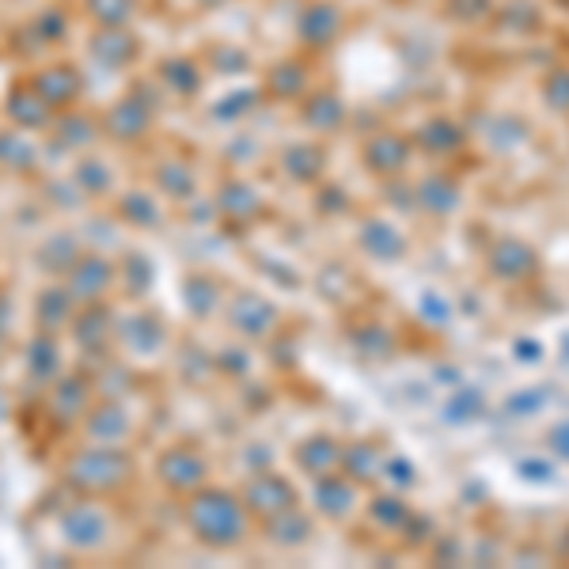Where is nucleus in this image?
I'll use <instances>...</instances> for the list:
<instances>
[{"instance_id": "nucleus-18", "label": "nucleus", "mask_w": 569, "mask_h": 569, "mask_svg": "<svg viewBox=\"0 0 569 569\" xmlns=\"http://www.w3.org/2000/svg\"><path fill=\"white\" fill-rule=\"evenodd\" d=\"M159 72H164L167 87H175L179 95H194L198 87H202V72H198L194 61H187V58H167Z\"/></svg>"}, {"instance_id": "nucleus-22", "label": "nucleus", "mask_w": 569, "mask_h": 569, "mask_svg": "<svg viewBox=\"0 0 569 569\" xmlns=\"http://www.w3.org/2000/svg\"><path fill=\"white\" fill-rule=\"evenodd\" d=\"M99 319H103V311H99V308L84 311V316L76 319V342H80V346L95 349V346H99V342H103V334H107V327H103Z\"/></svg>"}, {"instance_id": "nucleus-11", "label": "nucleus", "mask_w": 569, "mask_h": 569, "mask_svg": "<svg viewBox=\"0 0 569 569\" xmlns=\"http://www.w3.org/2000/svg\"><path fill=\"white\" fill-rule=\"evenodd\" d=\"M54 414H58L61 422H76L84 418L87 411V383L84 380H61L54 383Z\"/></svg>"}, {"instance_id": "nucleus-8", "label": "nucleus", "mask_w": 569, "mask_h": 569, "mask_svg": "<svg viewBox=\"0 0 569 569\" xmlns=\"http://www.w3.org/2000/svg\"><path fill=\"white\" fill-rule=\"evenodd\" d=\"M31 84L43 92V99L50 103L54 110H61V107H69V103L80 95V72L72 66H50V69L35 72V76H31Z\"/></svg>"}, {"instance_id": "nucleus-16", "label": "nucleus", "mask_w": 569, "mask_h": 569, "mask_svg": "<svg viewBox=\"0 0 569 569\" xmlns=\"http://www.w3.org/2000/svg\"><path fill=\"white\" fill-rule=\"evenodd\" d=\"M27 372L35 376L38 383L54 380V372H58V342L50 339V334H38L35 342H31V354H27Z\"/></svg>"}, {"instance_id": "nucleus-9", "label": "nucleus", "mask_w": 569, "mask_h": 569, "mask_svg": "<svg viewBox=\"0 0 569 569\" xmlns=\"http://www.w3.org/2000/svg\"><path fill=\"white\" fill-rule=\"evenodd\" d=\"M159 475H164L167 486H179V490H187V486H198L205 475L202 460H198L194 452H167L164 460H159Z\"/></svg>"}, {"instance_id": "nucleus-19", "label": "nucleus", "mask_w": 569, "mask_h": 569, "mask_svg": "<svg viewBox=\"0 0 569 569\" xmlns=\"http://www.w3.org/2000/svg\"><path fill=\"white\" fill-rule=\"evenodd\" d=\"M80 259V244H76V236H69V232H61V236H54V239H46V247H43V266L46 270H72V262Z\"/></svg>"}, {"instance_id": "nucleus-6", "label": "nucleus", "mask_w": 569, "mask_h": 569, "mask_svg": "<svg viewBox=\"0 0 569 569\" xmlns=\"http://www.w3.org/2000/svg\"><path fill=\"white\" fill-rule=\"evenodd\" d=\"M92 58L107 69H126L138 61V38L126 27H99L92 35Z\"/></svg>"}, {"instance_id": "nucleus-1", "label": "nucleus", "mask_w": 569, "mask_h": 569, "mask_svg": "<svg viewBox=\"0 0 569 569\" xmlns=\"http://www.w3.org/2000/svg\"><path fill=\"white\" fill-rule=\"evenodd\" d=\"M133 463L126 452H118L115 444H95V448H84L76 452L72 460L66 463V478L72 486L87 494H107L115 486H122L130 478Z\"/></svg>"}, {"instance_id": "nucleus-17", "label": "nucleus", "mask_w": 569, "mask_h": 569, "mask_svg": "<svg viewBox=\"0 0 569 569\" xmlns=\"http://www.w3.org/2000/svg\"><path fill=\"white\" fill-rule=\"evenodd\" d=\"M84 8L95 20V27H126L133 20L138 0H84Z\"/></svg>"}, {"instance_id": "nucleus-2", "label": "nucleus", "mask_w": 569, "mask_h": 569, "mask_svg": "<svg viewBox=\"0 0 569 569\" xmlns=\"http://www.w3.org/2000/svg\"><path fill=\"white\" fill-rule=\"evenodd\" d=\"M190 524L213 547H228V543H239L244 535V512L239 505L228 498V494H202L194 505H190Z\"/></svg>"}, {"instance_id": "nucleus-20", "label": "nucleus", "mask_w": 569, "mask_h": 569, "mask_svg": "<svg viewBox=\"0 0 569 569\" xmlns=\"http://www.w3.org/2000/svg\"><path fill=\"white\" fill-rule=\"evenodd\" d=\"M72 182H76L84 194H103V190L110 187V175L103 164H95V159H80L76 175H72Z\"/></svg>"}, {"instance_id": "nucleus-15", "label": "nucleus", "mask_w": 569, "mask_h": 569, "mask_svg": "<svg viewBox=\"0 0 569 569\" xmlns=\"http://www.w3.org/2000/svg\"><path fill=\"white\" fill-rule=\"evenodd\" d=\"M339 35V12L327 4L319 8H308L300 20V38L304 43H331V38Z\"/></svg>"}, {"instance_id": "nucleus-21", "label": "nucleus", "mask_w": 569, "mask_h": 569, "mask_svg": "<svg viewBox=\"0 0 569 569\" xmlns=\"http://www.w3.org/2000/svg\"><path fill=\"white\" fill-rule=\"evenodd\" d=\"M31 35L38 38V46H50L66 38V12H43L38 20H31Z\"/></svg>"}, {"instance_id": "nucleus-10", "label": "nucleus", "mask_w": 569, "mask_h": 569, "mask_svg": "<svg viewBox=\"0 0 569 569\" xmlns=\"http://www.w3.org/2000/svg\"><path fill=\"white\" fill-rule=\"evenodd\" d=\"M126 432H130V422H126L122 406H103V411L87 414V437L95 444H118Z\"/></svg>"}, {"instance_id": "nucleus-3", "label": "nucleus", "mask_w": 569, "mask_h": 569, "mask_svg": "<svg viewBox=\"0 0 569 569\" xmlns=\"http://www.w3.org/2000/svg\"><path fill=\"white\" fill-rule=\"evenodd\" d=\"M107 532H110V520L99 505H72L66 517H61V535H66V543L76 550L103 547Z\"/></svg>"}, {"instance_id": "nucleus-7", "label": "nucleus", "mask_w": 569, "mask_h": 569, "mask_svg": "<svg viewBox=\"0 0 569 569\" xmlns=\"http://www.w3.org/2000/svg\"><path fill=\"white\" fill-rule=\"evenodd\" d=\"M149 118H152V110H149V103L138 99V95H126V99H118L115 107L107 110V133L110 138H118V141H138L144 130H149Z\"/></svg>"}, {"instance_id": "nucleus-14", "label": "nucleus", "mask_w": 569, "mask_h": 569, "mask_svg": "<svg viewBox=\"0 0 569 569\" xmlns=\"http://www.w3.org/2000/svg\"><path fill=\"white\" fill-rule=\"evenodd\" d=\"M35 159H38L35 141L23 138V130L0 133V167H8V171H27V167H35Z\"/></svg>"}, {"instance_id": "nucleus-12", "label": "nucleus", "mask_w": 569, "mask_h": 569, "mask_svg": "<svg viewBox=\"0 0 569 569\" xmlns=\"http://www.w3.org/2000/svg\"><path fill=\"white\" fill-rule=\"evenodd\" d=\"M72 308H76V300H72L69 288H46L43 296H38V323H43V331H54V327L69 323L72 319Z\"/></svg>"}, {"instance_id": "nucleus-23", "label": "nucleus", "mask_w": 569, "mask_h": 569, "mask_svg": "<svg viewBox=\"0 0 569 569\" xmlns=\"http://www.w3.org/2000/svg\"><path fill=\"white\" fill-rule=\"evenodd\" d=\"M202 4H221V0H202Z\"/></svg>"}, {"instance_id": "nucleus-4", "label": "nucleus", "mask_w": 569, "mask_h": 569, "mask_svg": "<svg viewBox=\"0 0 569 569\" xmlns=\"http://www.w3.org/2000/svg\"><path fill=\"white\" fill-rule=\"evenodd\" d=\"M66 277H69L66 288L72 293V300L95 304V300H103V293H107L110 282H115V266H110L107 259H99V254H80Z\"/></svg>"}, {"instance_id": "nucleus-5", "label": "nucleus", "mask_w": 569, "mask_h": 569, "mask_svg": "<svg viewBox=\"0 0 569 569\" xmlns=\"http://www.w3.org/2000/svg\"><path fill=\"white\" fill-rule=\"evenodd\" d=\"M4 110L20 130H43V126L54 122V107L43 99V92H38L35 84H15Z\"/></svg>"}, {"instance_id": "nucleus-13", "label": "nucleus", "mask_w": 569, "mask_h": 569, "mask_svg": "<svg viewBox=\"0 0 569 569\" xmlns=\"http://www.w3.org/2000/svg\"><path fill=\"white\" fill-rule=\"evenodd\" d=\"M54 130H58V141L66 144V149H84V144L99 138V122H92V118L80 115V110L61 115L58 122H54Z\"/></svg>"}]
</instances>
